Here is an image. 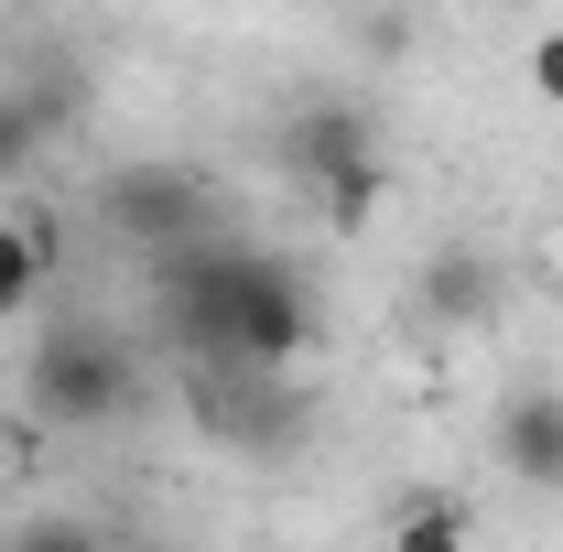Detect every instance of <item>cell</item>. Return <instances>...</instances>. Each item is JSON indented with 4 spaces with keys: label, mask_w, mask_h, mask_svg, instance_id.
I'll return each instance as SVG.
<instances>
[{
    "label": "cell",
    "mask_w": 563,
    "mask_h": 552,
    "mask_svg": "<svg viewBox=\"0 0 563 552\" xmlns=\"http://www.w3.org/2000/svg\"><path fill=\"white\" fill-rule=\"evenodd\" d=\"M152 303L163 325L196 346L207 368H250L272 379L314 346V292L303 272H282L272 250H239V239H196L174 261H152Z\"/></svg>",
    "instance_id": "1"
},
{
    "label": "cell",
    "mask_w": 563,
    "mask_h": 552,
    "mask_svg": "<svg viewBox=\"0 0 563 552\" xmlns=\"http://www.w3.org/2000/svg\"><path fill=\"white\" fill-rule=\"evenodd\" d=\"M22 412L55 433H98V422L141 412V346L109 325H44L22 346Z\"/></svg>",
    "instance_id": "2"
},
{
    "label": "cell",
    "mask_w": 563,
    "mask_h": 552,
    "mask_svg": "<svg viewBox=\"0 0 563 552\" xmlns=\"http://www.w3.org/2000/svg\"><path fill=\"white\" fill-rule=\"evenodd\" d=\"M272 163L325 207V228H368L379 185H390V152H379V120L347 109V98H303L272 131Z\"/></svg>",
    "instance_id": "3"
},
{
    "label": "cell",
    "mask_w": 563,
    "mask_h": 552,
    "mask_svg": "<svg viewBox=\"0 0 563 552\" xmlns=\"http://www.w3.org/2000/svg\"><path fill=\"white\" fill-rule=\"evenodd\" d=\"M109 228L141 239L152 261L196 250V239H207V174H185V163H131V174H109Z\"/></svg>",
    "instance_id": "4"
},
{
    "label": "cell",
    "mask_w": 563,
    "mask_h": 552,
    "mask_svg": "<svg viewBox=\"0 0 563 552\" xmlns=\"http://www.w3.org/2000/svg\"><path fill=\"white\" fill-rule=\"evenodd\" d=\"M488 444H498V466H509V487L563 498V390H509Z\"/></svg>",
    "instance_id": "5"
},
{
    "label": "cell",
    "mask_w": 563,
    "mask_h": 552,
    "mask_svg": "<svg viewBox=\"0 0 563 552\" xmlns=\"http://www.w3.org/2000/svg\"><path fill=\"white\" fill-rule=\"evenodd\" d=\"M488 303H498L488 250H433V261H422V314H433V325H477Z\"/></svg>",
    "instance_id": "6"
},
{
    "label": "cell",
    "mask_w": 563,
    "mask_h": 552,
    "mask_svg": "<svg viewBox=\"0 0 563 552\" xmlns=\"http://www.w3.org/2000/svg\"><path fill=\"white\" fill-rule=\"evenodd\" d=\"M379 552H477V520H466L444 487H412V498L379 520Z\"/></svg>",
    "instance_id": "7"
},
{
    "label": "cell",
    "mask_w": 563,
    "mask_h": 552,
    "mask_svg": "<svg viewBox=\"0 0 563 552\" xmlns=\"http://www.w3.org/2000/svg\"><path fill=\"white\" fill-rule=\"evenodd\" d=\"M44 272H55V217L11 207V217H0V314H22V303L44 292Z\"/></svg>",
    "instance_id": "8"
},
{
    "label": "cell",
    "mask_w": 563,
    "mask_h": 552,
    "mask_svg": "<svg viewBox=\"0 0 563 552\" xmlns=\"http://www.w3.org/2000/svg\"><path fill=\"white\" fill-rule=\"evenodd\" d=\"M55 109H66V98H22V87H0V174H33V152L55 141Z\"/></svg>",
    "instance_id": "9"
},
{
    "label": "cell",
    "mask_w": 563,
    "mask_h": 552,
    "mask_svg": "<svg viewBox=\"0 0 563 552\" xmlns=\"http://www.w3.org/2000/svg\"><path fill=\"white\" fill-rule=\"evenodd\" d=\"M11 552H109V542H98L87 520H22V531H11Z\"/></svg>",
    "instance_id": "10"
},
{
    "label": "cell",
    "mask_w": 563,
    "mask_h": 552,
    "mask_svg": "<svg viewBox=\"0 0 563 552\" xmlns=\"http://www.w3.org/2000/svg\"><path fill=\"white\" fill-rule=\"evenodd\" d=\"M520 66H531V87H542V109H563V22H553V33H531Z\"/></svg>",
    "instance_id": "11"
},
{
    "label": "cell",
    "mask_w": 563,
    "mask_h": 552,
    "mask_svg": "<svg viewBox=\"0 0 563 552\" xmlns=\"http://www.w3.org/2000/svg\"><path fill=\"white\" fill-rule=\"evenodd\" d=\"M109 552H174V542H152V531H120V542H109Z\"/></svg>",
    "instance_id": "12"
}]
</instances>
